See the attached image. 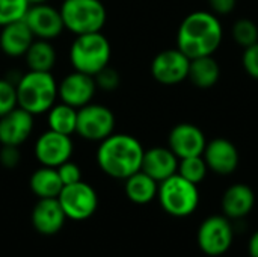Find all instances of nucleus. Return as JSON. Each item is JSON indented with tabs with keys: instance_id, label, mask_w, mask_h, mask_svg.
Masks as SVG:
<instances>
[{
	"instance_id": "f257e3e1",
	"label": "nucleus",
	"mask_w": 258,
	"mask_h": 257,
	"mask_svg": "<svg viewBox=\"0 0 258 257\" xmlns=\"http://www.w3.org/2000/svg\"><path fill=\"white\" fill-rule=\"evenodd\" d=\"M224 29L219 17L212 11H195L180 24L177 32V48L189 59L212 56L221 45Z\"/></svg>"
},
{
	"instance_id": "f03ea898",
	"label": "nucleus",
	"mask_w": 258,
	"mask_h": 257,
	"mask_svg": "<svg viewBox=\"0 0 258 257\" xmlns=\"http://www.w3.org/2000/svg\"><path fill=\"white\" fill-rule=\"evenodd\" d=\"M144 151L142 144L133 135L112 133L100 142L95 159L106 176L125 180L141 170Z\"/></svg>"
},
{
	"instance_id": "7ed1b4c3",
	"label": "nucleus",
	"mask_w": 258,
	"mask_h": 257,
	"mask_svg": "<svg viewBox=\"0 0 258 257\" xmlns=\"http://www.w3.org/2000/svg\"><path fill=\"white\" fill-rule=\"evenodd\" d=\"M18 106L32 115H42L57 100V82L51 71H26L15 82Z\"/></svg>"
},
{
	"instance_id": "20e7f679",
	"label": "nucleus",
	"mask_w": 258,
	"mask_h": 257,
	"mask_svg": "<svg viewBox=\"0 0 258 257\" xmlns=\"http://www.w3.org/2000/svg\"><path fill=\"white\" fill-rule=\"evenodd\" d=\"M68 58L76 71L95 76L100 70L109 65L112 45L101 32L77 35L70 45Z\"/></svg>"
},
{
	"instance_id": "39448f33",
	"label": "nucleus",
	"mask_w": 258,
	"mask_h": 257,
	"mask_svg": "<svg viewBox=\"0 0 258 257\" xmlns=\"http://www.w3.org/2000/svg\"><path fill=\"white\" fill-rule=\"evenodd\" d=\"M59 11L65 30L74 36L101 32L107 20V11L101 0H63Z\"/></svg>"
},
{
	"instance_id": "423d86ee",
	"label": "nucleus",
	"mask_w": 258,
	"mask_h": 257,
	"mask_svg": "<svg viewBox=\"0 0 258 257\" xmlns=\"http://www.w3.org/2000/svg\"><path fill=\"white\" fill-rule=\"evenodd\" d=\"M157 198L166 214L175 218H184L192 215L200 204L198 185L177 173L159 183Z\"/></svg>"
},
{
	"instance_id": "0eeeda50",
	"label": "nucleus",
	"mask_w": 258,
	"mask_h": 257,
	"mask_svg": "<svg viewBox=\"0 0 258 257\" xmlns=\"http://www.w3.org/2000/svg\"><path fill=\"white\" fill-rule=\"evenodd\" d=\"M115 130L113 112L100 103H88L77 109L76 135L91 142H101Z\"/></svg>"
},
{
	"instance_id": "6e6552de",
	"label": "nucleus",
	"mask_w": 258,
	"mask_h": 257,
	"mask_svg": "<svg viewBox=\"0 0 258 257\" xmlns=\"http://www.w3.org/2000/svg\"><path fill=\"white\" fill-rule=\"evenodd\" d=\"M57 200L67 220L73 221H85L98 209L97 191L83 180L73 185H65L57 195Z\"/></svg>"
},
{
	"instance_id": "1a4fd4ad",
	"label": "nucleus",
	"mask_w": 258,
	"mask_h": 257,
	"mask_svg": "<svg viewBox=\"0 0 258 257\" xmlns=\"http://www.w3.org/2000/svg\"><path fill=\"white\" fill-rule=\"evenodd\" d=\"M233 236V227L227 217H209L198 229V245L209 256H221L230 250Z\"/></svg>"
},
{
	"instance_id": "9d476101",
	"label": "nucleus",
	"mask_w": 258,
	"mask_h": 257,
	"mask_svg": "<svg viewBox=\"0 0 258 257\" xmlns=\"http://www.w3.org/2000/svg\"><path fill=\"white\" fill-rule=\"evenodd\" d=\"M23 20L38 39L53 41L65 30L60 11L48 2L30 5Z\"/></svg>"
},
{
	"instance_id": "9b49d317",
	"label": "nucleus",
	"mask_w": 258,
	"mask_h": 257,
	"mask_svg": "<svg viewBox=\"0 0 258 257\" xmlns=\"http://www.w3.org/2000/svg\"><path fill=\"white\" fill-rule=\"evenodd\" d=\"M190 59L180 48H166L151 62V76L160 85H177L187 79Z\"/></svg>"
},
{
	"instance_id": "f8f14e48",
	"label": "nucleus",
	"mask_w": 258,
	"mask_h": 257,
	"mask_svg": "<svg viewBox=\"0 0 258 257\" xmlns=\"http://www.w3.org/2000/svg\"><path fill=\"white\" fill-rule=\"evenodd\" d=\"M33 153L41 165L57 168L59 165L71 159L74 153V142L71 136L48 129L38 136Z\"/></svg>"
},
{
	"instance_id": "ddd939ff",
	"label": "nucleus",
	"mask_w": 258,
	"mask_h": 257,
	"mask_svg": "<svg viewBox=\"0 0 258 257\" xmlns=\"http://www.w3.org/2000/svg\"><path fill=\"white\" fill-rule=\"evenodd\" d=\"M97 85L94 76L71 71L68 73L60 83H57V98L76 109H80L91 103L95 97Z\"/></svg>"
},
{
	"instance_id": "4468645a",
	"label": "nucleus",
	"mask_w": 258,
	"mask_h": 257,
	"mask_svg": "<svg viewBox=\"0 0 258 257\" xmlns=\"http://www.w3.org/2000/svg\"><path fill=\"white\" fill-rule=\"evenodd\" d=\"M207 139L204 132L192 123H180L172 127L168 136V147L178 159L201 156Z\"/></svg>"
},
{
	"instance_id": "2eb2a0df",
	"label": "nucleus",
	"mask_w": 258,
	"mask_h": 257,
	"mask_svg": "<svg viewBox=\"0 0 258 257\" xmlns=\"http://www.w3.org/2000/svg\"><path fill=\"white\" fill-rule=\"evenodd\" d=\"M35 115L17 106L11 112L0 117V144L2 145H23L35 129Z\"/></svg>"
},
{
	"instance_id": "dca6fc26",
	"label": "nucleus",
	"mask_w": 258,
	"mask_h": 257,
	"mask_svg": "<svg viewBox=\"0 0 258 257\" xmlns=\"http://www.w3.org/2000/svg\"><path fill=\"white\" fill-rule=\"evenodd\" d=\"M203 158L209 170L221 176L234 173L240 161L237 147L225 138H215L207 142L203 151Z\"/></svg>"
},
{
	"instance_id": "f3484780",
	"label": "nucleus",
	"mask_w": 258,
	"mask_h": 257,
	"mask_svg": "<svg viewBox=\"0 0 258 257\" xmlns=\"http://www.w3.org/2000/svg\"><path fill=\"white\" fill-rule=\"evenodd\" d=\"M30 220L33 229L38 233L51 236L62 230L67 217L57 198H38L36 204L32 209Z\"/></svg>"
},
{
	"instance_id": "a211bd4d",
	"label": "nucleus",
	"mask_w": 258,
	"mask_h": 257,
	"mask_svg": "<svg viewBox=\"0 0 258 257\" xmlns=\"http://www.w3.org/2000/svg\"><path fill=\"white\" fill-rule=\"evenodd\" d=\"M178 161L180 159L172 153L169 147H153L144 151L141 170L153 177L157 183H160L177 174Z\"/></svg>"
},
{
	"instance_id": "6ab92c4d",
	"label": "nucleus",
	"mask_w": 258,
	"mask_h": 257,
	"mask_svg": "<svg viewBox=\"0 0 258 257\" xmlns=\"http://www.w3.org/2000/svg\"><path fill=\"white\" fill-rule=\"evenodd\" d=\"M35 36L24 20L0 27V50L9 58H23Z\"/></svg>"
},
{
	"instance_id": "aec40b11",
	"label": "nucleus",
	"mask_w": 258,
	"mask_h": 257,
	"mask_svg": "<svg viewBox=\"0 0 258 257\" xmlns=\"http://www.w3.org/2000/svg\"><path fill=\"white\" fill-rule=\"evenodd\" d=\"M255 204L254 191L245 183L231 185L222 195V211L227 218L242 220L252 211Z\"/></svg>"
},
{
	"instance_id": "412c9836",
	"label": "nucleus",
	"mask_w": 258,
	"mask_h": 257,
	"mask_svg": "<svg viewBox=\"0 0 258 257\" xmlns=\"http://www.w3.org/2000/svg\"><path fill=\"white\" fill-rule=\"evenodd\" d=\"M221 77V67L212 56H201L190 59L187 79L200 89L213 88Z\"/></svg>"
},
{
	"instance_id": "4be33fe9",
	"label": "nucleus",
	"mask_w": 258,
	"mask_h": 257,
	"mask_svg": "<svg viewBox=\"0 0 258 257\" xmlns=\"http://www.w3.org/2000/svg\"><path fill=\"white\" fill-rule=\"evenodd\" d=\"M29 186L32 194L38 198H57L63 188V183L56 168L41 165L32 173Z\"/></svg>"
},
{
	"instance_id": "5701e85b",
	"label": "nucleus",
	"mask_w": 258,
	"mask_h": 257,
	"mask_svg": "<svg viewBox=\"0 0 258 257\" xmlns=\"http://www.w3.org/2000/svg\"><path fill=\"white\" fill-rule=\"evenodd\" d=\"M125 195L135 204H148L157 197L159 183L147 173L139 170L125 179Z\"/></svg>"
},
{
	"instance_id": "b1692460",
	"label": "nucleus",
	"mask_w": 258,
	"mask_h": 257,
	"mask_svg": "<svg viewBox=\"0 0 258 257\" xmlns=\"http://www.w3.org/2000/svg\"><path fill=\"white\" fill-rule=\"evenodd\" d=\"M26 65L32 71H51L56 65L57 55L51 41L35 38L26 55L23 56Z\"/></svg>"
},
{
	"instance_id": "393cba45",
	"label": "nucleus",
	"mask_w": 258,
	"mask_h": 257,
	"mask_svg": "<svg viewBox=\"0 0 258 257\" xmlns=\"http://www.w3.org/2000/svg\"><path fill=\"white\" fill-rule=\"evenodd\" d=\"M47 126L50 130L62 135H74L77 127V109L60 101L47 111Z\"/></svg>"
},
{
	"instance_id": "a878e982",
	"label": "nucleus",
	"mask_w": 258,
	"mask_h": 257,
	"mask_svg": "<svg viewBox=\"0 0 258 257\" xmlns=\"http://www.w3.org/2000/svg\"><path fill=\"white\" fill-rule=\"evenodd\" d=\"M207 171H209V167H207L203 155L201 156H190V158H184V159L178 161V171L177 173L195 185L201 183L206 179Z\"/></svg>"
},
{
	"instance_id": "bb28decb",
	"label": "nucleus",
	"mask_w": 258,
	"mask_h": 257,
	"mask_svg": "<svg viewBox=\"0 0 258 257\" xmlns=\"http://www.w3.org/2000/svg\"><path fill=\"white\" fill-rule=\"evenodd\" d=\"M233 39L243 48L258 42V26L249 18H239L231 29Z\"/></svg>"
},
{
	"instance_id": "cd10ccee",
	"label": "nucleus",
	"mask_w": 258,
	"mask_h": 257,
	"mask_svg": "<svg viewBox=\"0 0 258 257\" xmlns=\"http://www.w3.org/2000/svg\"><path fill=\"white\" fill-rule=\"evenodd\" d=\"M29 6V0H0V27L23 20Z\"/></svg>"
},
{
	"instance_id": "c85d7f7f",
	"label": "nucleus",
	"mask_w": 258,
	"mask_h": 257,
	"mask_svg": "<svg viewBox=\"0 0 258 257\" xmlns=\"http://www.w3.org/2000/svg\"><path fill=\"white\" fill-rule=\"evenodd\" d=\"M18 106L15 82L9 79H0V117L11 112Z\"/></svg>"
},
{
	"instance_id": "c756f323",
	"label": "nucleus",
	"mask_w": 258,
	"mask_h": 257,
	"mask_svg": "<svg viewBox=\"0 0 258 257\" xmlns=\"http://www.w3.org/2000/svg\"><path fill=\"white\" fill-rule=\"evenodd\" d=\"M94 79H95L97 89H101V91H106V92H112V91L118 89L119 85H121V74L118 73V70H115L110 65L100 70L94 76Z\"/></svg>"
},
{
	"instance_id": "7c9ffc66",
	"label": "nucleus",
	"mask_w": 258,
	"mask_h": 257,
	"mask_svg": "<svg viewBox=\"0 0 258 257\" xmlns=\"http://www.w3.org/2000/svg\"><path fill=\"white\" fill-rule=\"evenodd\" d=\"M56 170L59 173V177H60L63 186L65 185H73V183H77V182L82 180V170L71 159L67 161V162H63L62 165H59Z\"/></svg>"
},
{
	"instance_id": "2f4dec72",
	"label": "nucleus",
	"mask_w": 258,
	"mask_h": 257,
	"mask_svg": "<svg viewBox=\"0 0 258 257\" xmlns=\"http://www.w3.org/2000/svg\"><path fill=\"white\" fill-rule=\"evenodd\" d=\"M242 65L248 76L258 80V42L245 48L242 56Z\"/></svg>"
},
{
	"instance_id": "473e14b6",
	"label": "nucleus",
	"mask_w": 258,
	"mask_h": 257,
	"mask_svg": "<svg viewBox=\"0 0 258 257\" xmlns=\"http://www.w3.org/2000/svg\"><path fill=\"white\" fill-rule=\"evenodd\" d=\"M21 161V153L18 147L14 145H2L0 148V165L3 168L12 170L15 168Z\"/></svg>"
},
{
	"instance_id": "72a5a7b5",
	"label": "nucleus",
	"mask_w": 258,
	"mask_h": 257,
	"mask_svg": "<svg viewBox=\"0 0 258 257\" xmlns=\"http://www.w3.org/2000/svg\"><path fill=\"white\" fill-rule=\"evenodd\" d=\"M210 9L215 15H228L236 9L237 0H209Z\"/></svg>"
},
{
	"instance_id": "f704fd0d",
	"label": "nucleus",
	"mask_w": 258,
	"mask_h": 257,
	"mask_svg": "<svg viewBox=\"0 0 258 257\" xmlns=\"http://www.w3.org/2000/svg\"><path fill=\"white\" fill-rule=\"evenodd\" d=\"M248 251H249L251 257H258V232H255L251 236L249 244H248Z\"/></svg>"
},
{
	"instance_id": "c9c22d12",
	"label": "nucleus",
	"mask_w": 258,
	"mask_h": 257,
	"mask_svg": "<svg viewBox=\"0 0 258 257\" xmlns=\"http://www.w3.org/2000/svg\"><path fill=\"white\" fill-rule=\"evenodd\" d=\"M45 2H48V0H29L30 5H35V3H45Z\"/></svg>"
}]
</instances>
